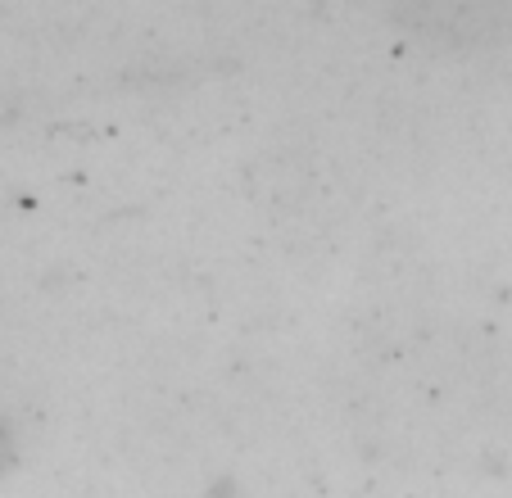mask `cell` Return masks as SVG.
Listing matches in <instances>:
<instances>
[{"label": "cell", "instance_id": "6da1fadb", "mask_svg": "<svg viewBox=\"0 0 512 498\" xmlns=\"http://www.w3.org/2000/svg\"><path fill=\"white\" fill-rule=\"evenodd\" d=\"M0 458H5V444H0Z\"/></svg>", "mask_w": 512, "mask_h": 498}]
</instances>
